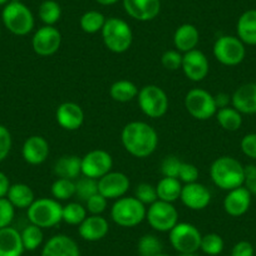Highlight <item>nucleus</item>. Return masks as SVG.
<instances>
[{
  "mask_svg": "<svg viewBox=\"0 0 256 256\" xmlns=\"http://www.w3.org/2000/svg\"><path fill=\"white\" fill-rule=\"evenodd\" d=\"M147 208L134 196H123L114 200L110 208V218L120 228H134L146 220Z\"/></svg>",
  "mask_w": 256,
  "mask_h": 256,
  "instance_id": "obj_4",
  "label": "nucleus"
},
{
  "mask_svg": "<svg viewBox=\"0 0 256 256\" xmlns=\"http://www.w3.org/2000/svg\"><path fill=\"white\" fill-rule=\"evenodd\" d=\"M254 246L248 241H238L231 250V256H254Z\"/></svg>",
  "mask_w": 256,
  "mask_h": 256,
  "instance_id": "obj_49",
  "label": "nucleus"
},
{
  "mask_svg": "<svg viewBox=\"0 0 256 256\" xmlns=\"http://www.w3.org/2000/svg\"><path fill=\"white\" fill-rule=\"evenodd\" d=\"M251 194L244 186L228 191L224 198V210L232 218H240L245 215L251 206Z\"/></svg>",
  "mask_w": 256,
  "mask_h": 256,
  "instance_id": "obj_20",
  "label": "nucleus"
},
{
  "mask_svg": "<svg viewBox=\"0 0 256 256\" xmlns=\"http://www.w3.org/2000/svg\"><path fill=\"white\" fill-rule=\"evenodd\" d=\"M138 87L132 80H116L110 88V96L113 100L118 103H127L134 100L138 96Z\"/></svg>",
  "mask_w": 256,
  "mask_h": 256,
  "instance_id": "obj_30",
  "label": "nucleus"
},
{
  "mask_svg": "<svg viewBox=\"0 0 256 256\" xmlns=\"http://www.w3.org/2000/svg\"><path fill=\"white\" fill-rule=\"evenodd\" d=\"M53 172L58 178H67L76 181L82 176L80 157L76 154H64L59 157L53 166Z\"/></svg>",
  "mask_w": 256,
  "mask_h": 256,
  "instance_id": "obj_26",
  "label": "nucleus"
},
{
  "mask_svg": "<svg viewBox=\"0 0 256 256\" xmlns=\"http://www.w3.org/2000/svg\"><path fill=\"white\" fill-rule=\"evenodd\" d=\"M49 154H50V147L48 141L39 134L28 137L22 147V156L24 161L32 166H39L44 164Z\"/></svg>",
  "mask_w": 256,
  "mask_h": 256,
  "instance_id": "obj_19",
  "label": "nucleus"
},
{
  "mask_svg": "<svg viewBox=\"0 0 256 256\" xmlns=\"http://www.w3.org/2000/svg\"><path fill=\"white\" fill-rule=\"evenodd\" d=\"M218 123L225 131L235 132L242 126V114L234 107H225L218 110L215 114Z\"/></svg>",
  "mask_w": 256,
  "mask_h": 256,
  "instance_id": "obj_31",
  "label": "nucleus"
},
{
  "mask_svg": "<svg viewBox=\"0 0 256 256\" xmlns=\"http://www.w3.org/2000/svg\"><path fill=\"white\" fill-rule=\"evenodd\" d=\"M56 120L66 131H77L84 123V110L76 102H63L56 108Z\"/></svg>",
  "mask_w": 256,
  "mask_h": 256,
  "instance_id": "obj_17",
  "label": "nucleus"
},
{
  "mask_svg": "<svg viewBox=\"0 0 256 256\" xmlns=\"http://www.w3.org/2000/svg\"><path fill=\"white\" fill-rule=\"evenodd\" d=\"M20 235H22V241H23L24 250H28V251L36 250V248H38L44 241L43 228H40L39 226L33 225V224L26 226L24 230L20 232Z\"/></svg>",
  "mask_w": 256,
  "mask_h": 256,
  "instance_id": "obj_36",
  "label": "nucleus"
},
{
  "mask_svg": "<svg viewBox=\"0 0 256 256\" xmlns=\"http://www.w3.org/2000/svg\"><path fill=\"white\" fill-rule=\"evenodd\" d=\"M182 161L177 156L170 154L164 158L161 162V174L164 177H172V178H178V172L181 168Z\"/></svg>",
  "mask_w": 256,
  "mask_h": 256,
  "instance_id": "obj_41",
  "label": "nucleus"
},
{
  "mask_svg": "<svg viewBox=\"0 0 256 256\" xmlns=\"http://www.w3.org/2000/svg\"><path fill=\"white\" fill-rule=\"evenodd\" d=\"M4 26L18 36H28L36 26V19L30 9L22 2H9L2 12Z\"/></svg>",
  "mask_w": 256,
  "mask_h": 256,
  "instance_id": "obj_5",
  "label": "nucleus"
},
{
  "mask_svg": "<svg viewBox=\"0 0 256 256\" xmlns=\"http://www.w3.org/2000/svg\"><path fill=\"white\" fill-rule=\"evenodd\" d=\"M13 146L12 134L6 126L0 124V162L4 161L9 156Z\"/></svg>",
  "mask_w": 256,
  "mask_h": 256,
  "instance_id": "obj_46",
  "label": "nucleus"
},
{
  "mask_svg": "<svg viewBox=\"0 0 256 256\" xmlns=\"http://www.w3.org/2000/svg\"><path fill=\"white\" fill-rule=\"evenodd\" d=\"M168 236L172 248L178 254H196L200 250L202 235L192 224L177 222Z\"/></svg>",
  "mask_w": 256,
  "mask_h": 256,
  "instance_id": "obj_10",
  "label": "nucleus"
},
{
  "mask_svg": "<svg viewBox=\"0 0 256 256\" xmlns=\"http://www.w3.org/2000/svg\"><path fill=\"white\" fill-rule=\"evenodd\" d=\"M156 256H171V255H168V254H164V252H161V254H158V255H156Z\"/></svg>",
  "mask_w": 256,
  "mask_h": 256,
  "instance_id": "obj_55",
  "label": "nucleus"
},
{
  "mask_svg": "<svg viewBox=\"0 0 256 256\" xmlns=\"http://www.w3.org/2000/svg\"><path fill=\"white\" fill-rule=\"evenodd\" d=\"M124 12L132 19L138 22H151L161 12L160 0H123Z\"/></svg>",
  "mask_w": 256,
  "mask_h": 256,
  "instance_id": "obj_18",
  "label": "nucleus"
},
{
  "mask_svg": "<svg viewBox=\"0 0 256 256\" xmlns=\"http://www.w3.org/2000/svg\"><path fill=\"white\" fill-rule=\"evenodd\" d=\"M108 205V200L100 192L86 201V208L90 215H102Z\"/></svg>",
  "mask_w": 256,
  "mask_h": 256,
  "instance_id": "obj_44",
  "label": "nucleus"
},
{
  "mask_svg": "<svg viewBox=\"0 0 256 256\" xmlns=\"http://www.w3.org/2000/svg\"><path fill=\"white\" fill-rule=\"evenodd\" d=\"M10 187V181L4 172L0 171V198H6L8 190Z\"/></svg>",
  "mask_w": 256,
  "mask_h": 256,
  "instance_id": "obj_51",
  "label": "nucleus"
},
{
  "mask_svg": "<svg viewBox=\"0 0 256 256\" xmlns=\"http://www.w3.org/2000/svg\"><path fill=\"white\" fill-rule=\"evenodd\" d=\"M83 176L100 180L113 168V158L106 150L96 148L80 157Z\"/></svg>",
  "mask_w": 256,
  "mask_h": 256,
  "instance_id": "obj_12",
  "label": "nucleus"
},
{
  "mask_svg": "<svg viewBox=\"0 0 256 256\" xmlns=\"http://www.w3.org/2000/svg\"><path fill=\"white\" fill-rule=\"evenodd\" d=\"M6 198L16 208H28L36 200L34 191L26 184H10Z\"/></svg>",
  "mask_w": 256,
  "mask_h": 256,
  "instance_id": "obj_28",
  "label": "nucleus"
},
{
  "mask_svg": "<svg viewBox=\"0 0 256 256\" xmlns=\"http://www.w3.org/2000/svg\"><path fill=\"white\" fill-rule=\"evenodd\" d=\"M137 102L142 113L154 120L164 117L170 106L167 93L164 92V88L156 84H147L142 87L138 90Z\"/></svg>",
  "mask_w": 256,
  "mask_h": 256,
  "instance_id": "obj_7",
  "label": "nucleus"
},
{
  "mask_svg": "<svg viewBox=\"0 0 256 256\" xmlns=\"http://www.w3.org/2000/svg\"><path fill=\"white\" fill-rule=\"evenodd\" d=\"M236 33L245 46H256V9L241 14L236 24Z\"/></svg>",
  "mask_w": 256,
  "mask_h": 256,
  "instance_id": "obj_27",
  "label": "nucleus"
},
{
  "mask_svg": "<svg viewBox=\"0 0 256 256\" xmlns=\"http://www.w3.org/2000/svg\"><path fill=\"white\" fill-rule=\"evenodd\" d=\"M96 3H98L100 6H114L116 3H118V0H94Z\"/></svg>",
  "mask_w": 256,
  "mask_h": 256,
  "instance_id": "obj_52",
  "label": "nucleus"
},
{
  "mask_svg": "<svg viewBox=\"0 0 256 256\" xmlns=\"http://www.w3.org/2000/svg\"><path fill=\"white\" fill-rule=\"evenodd\" d=\"M24 252L22 235L16 228H0V256H22Z\"/></svg>",
  "mask_w": 256,
  "mask_h": 256,
  "instance_id": "obj_25",
  "label": "nucleus"
},
{
  "mask_svg": "<svg viewBox=\"0 0 256 256\" xmlns=\"http://www.w3.org/2000/svg\"><path fill=\"white\" fill-rule=\"evenodd\" d=\"M240 148L248 158L256 160V134H248L240 142Z\"/></svg>",
  "mask_w": 256,
  "mask_h": 256,
  "instance_id": "obj_47",
  "label": "nucleus"
},
{
  "mask_svg": "<svg viewBox=\"0 0 256 256\" xmlns=\"http://www.w3.org/2000/svg\"><path fill=\"white\" fill-rule=\"evenodd\" d=\"M87 208L86 206H83L80 202H68L67 205L63 206V222L68 224V225L72 226H80V224L84 221V218H87Z\"/></svg>",
  "mask_w": 256,
  "mask_h": 256,
  "instance_id": "obj_34",
  "label": "nucleus"
},
{
  "mask_svg": "<svg viewBox=\"0 0 256 256\" xmlns=\"http://www.w3.org/2000/svg\"><path fill=\"white\" fill-rule=\"evenodd\" d=\"M62 46V34L53 26H43L36 30L32 38V48L39 56H50Z\"/></svg>",
  "mask_w": 256,
  "mask_h": 256,
  "instance_id": "obj_13",
  "label": "nucleus"
},
{
  "mask_svg": "<svg viewBox=\"0 0 256 256\" xmlns=\"http://www.w3.org/2000/svg\"><path fill=\"white\" fill-rule=\"evenodd\" d=\"M231 104L241 114L256 113V83H245L231 96Z\"/></svg>",
  "mask_w": 256,
  "mask_h": 256,
  "instance_id": "obj_23",
  "label": "nucleus"
},
{
  "mask_svg": "<svg viewBox=\"0 0 256 256\" xmlns=\"http://www.w3.org/2000/svg\"><path fill=\"white\" fill-rule=\"evenodd\" d=\"M102 40L106 48L116 54L126 53L134 42V32L131 26L120 18H108L102 32Z\"/></svg>",
  "mask_w": 256,
  "mask_h": 256,
  "instance_id": "obj_3",
  "label": "nucleus"
},
{
  "mask_svg": "<svg viewBox=\"0 0 256 256\" xmlns=\"http://www.w3.org/2000/svg\"><path fill=\"white\" fill-rule=\"evenodd\" d=\"M198 168L194 164H188V162H182L181 168L178 172V180L184 184H194L198 182Z\"/></svg>",
  "mask_w": 256,
  "mask_h": 256,
  "instance_id": "obj_45",
  "label": "nucleus"
},
{
  "mask_svg": "<svg viewBox=\"0 0 256 256\" xmlns=\"http://www.w3.org/2000/svg\"><path fill=\"white\" fill-rule=\"evenodd\" d=\"M177 256H198L196 254H178Z\"/></svg>",
  "mask_w": 256,
  "mask_h": 256,
  "instance_id": "obj_54",
  "label": "nucleus"
},
{
  "mask_svg": "<svg viewBox=\"0 0 256 256\" xmlns=\"http://www.w3.org/2000/svg\"><path fill=\"white\" fill-rule=\"evenodd\" d=\"M16 216V208L6 198H0V228H8Z\"/></svg>",
  "mask_w": 256,
  "mask_h": 256,
  "instance_id": "obj_43",
  "label": "nucleus"
},
{
  "mask_svg": "<svg viewBox=\"0 0 256 256\" xmlns=\"http://www.w3.org/2000/svg\"><path fill=\"white\" fill-rule=\"evenodd\" d=\"M52 198L60 201H67L76 196V181L67 178H56L50 187Z\"/></svg>",
  "mask_w": 256,
  "mask_h": 256,
  "instance_id": "obj_35",
  "label": "nucleus"
},
{
  "mask_svg": "<svg viewBox=\"0 0 256 256\" xmlns=\"http://www.w3.org/2000/svg\"><path fill=\"white\" fill-rule=\"evenodd\" d=\"M137 251L140 256H156L164 252V245L157 236L146 234L138 240Z\"/></svg>",
  "mask_w": 256,
  "mask_h": 256,
  "instance_id": "obj_37",
  "label": "nucleus"
},
{
  "mask_svg": "<svg viewBox=\"0 0 256 256\" xmlns=\"http://www.w3.org/2000/svg\"><path fill=\"white\" fill-rule=\"evenodd\" d=\"M184 108L192 118L208 120L218 112L214 94L204 88H192L184 96Z\"/></svg>",
  "mask_w": 256,
  "mask_h": 256,
  "instance_id": "obj_9",
  "label": "nucleus"
},
{
  "mask_svg": "<svg viewBox=\"0 0 256 256\" xmlns=\"http://www.w3.org/2000/svg\"><path fill=\"white\" fill-rule=\"evenodd\" d=\"M212 53L216 60L222 66L235 67L245 59L246 48L238 36H221L214 43Z\"/></svg>",
  "mask_w": 256,
  "mask_h": 256,
  "instance_id": "obj_8",
  "label": "nucleus"
},
{
  "mask_svg": "<svg viewBox=\"0 0 256 256\" xmlns=\"http://www.w3.org/2000/svg\"><path fill=\"white\" fill-rule=\"evenodd\" d=\"M244 187L248 188L251 195L256 196V166L248 164L245 166V177H244Z\"/></svg>",
  "mask_w": 256,
  "mask_h": 256,
  "instance_id": "obj_48",
  "label": "nucleus"
},
{
  "mask_svg": "<svg viewBox=\"0 0 256 256\" xmlns=\"http://www.w3.org/2000/svg\"><path fill=\"white\" fill-rule=\"evenodd\" d=\"M106 20H107V18L100 12L88 10L80 16V26L84 33L96 34L102 32Z\"/></svg>",
  "mask_w": 256,
  "mask_h": 256,
  "instance_id": "obj_32",
  "label": "nucleus"
},
{
  "mask_svg": "<svg viewBox=\"0 0 256 256\" xmlns=\"http://www.w3.org/2000/svg\"><path fill=\"white\" fill-rule=\"evenodd\" d=\"M39 19L44 26H53L60 20L62 8L56 0H44L38 9Z\"/></svg>",
  "mask_w": 256,
  "mask_h": 256,
  "instance_id": "obj_33",
  "label": "nucleus"
},
{
  "mask_svg": "<svg viewBox=\"0 0 256 256\" xmlns=\"http://www.w3.org/2000/svg\"><path fill=\"white\" fill-rule=\"evenodd\" d=\"M146 220L154 230L170 232L178 222V211L174 204L157 200L147 208Z\"/></svg>",
  "mask_w": 256,
  "mask_h": 256,
  "instance_id": "obj_11",
  "label": "nucleus"
},
{
  "mask_svg": "<svg viewBox=\"0 0 256 256\" xmlns=\"http://www.w3.org/2000/svg\"><path fill=\"white\" fill-rule=\"evenodd\" d=\"M10 0H0V6H6Z\"/></svg>",
  "mask_w": 256,
  "mask_h": 256,
  "instance_id": "obj_53",
  "label": "nucleus"
},
{
  "mask_svg": "<svg viewBox=\"0 0 256 256\" xmlns=\"http://www.w3.org/2000/svg\"><path fill=\"white\" fill-rule=\"evenodd\" d=\"M110 224L102 215H90L78 226V234L86 241H100L107 236Z\"/></svg>",
  "mask_w": 256,
  "mask_h": 256,
  "instance_id": "obj_22",
  "label": "nucleus"
},
{
  "mask_svg": "<svg viewBox=\"0 0 256 256\" xmlns=\"http://www.w3.org/2000/svg\"><path fill=\"white\" fill-rule=\"evenodd\" d=\"M210 177L216 187L224 191H230L244 186L245 167L234 157L221 156L211 164Z\"/></svg>",
  "mask_w": 256,
  "mask_h": 256,
  "instance_id": "obj_2",
  "label": "nucleus"
},
{
  "mask_svg": "<svg viewBox=\"0 0 256 256\" xmlns=\"http://www.w3.org/2000/svg\"><path fill=\"white\" fill-rule=\"evenodd\" d=\"M40 256H80V250L70 236L59 234L44 244Z\"/></svg>",
  "mask_w": 256,
  "mask_h": 256,
  "instance_id": "obj_21",
  "label": "nucleus"
},
{
  "mask_svg": "<svg viewBox=\"0 0 256 256\" xmlns=\"http://www.w3.org/2000/svg\"><path fill=\"white\" fill-rule=\"evenodd\" d=\"M182 56L184 54L180 53L176 49H170L166 50L161 56V63L164 66V68H166L167 70H181L182 66Z\"/></svg>",
  "mask_w": 256,
  "mask_h": 256,
  "instance_id": "obj_42",
  "label": "nucleus"
},
{
  "mask_svg": "<svg viewBox=\"0 0 256 256\" xmlns=\"http://www.w3.org/2000/svg\"><path fill=\"white\" fill-rule=\"evenodd\" d=\"M181 70L191 82H202L210 72L208 58L200 49H194L182 56Z\"/></svg>",
  "mask_w": 256,
  "mask_h": 256,
  "instance_id": "obj_14",
  "label": "nucleus"
},
{
  "mask_svg": "<svg viewBox=\"0 0 256 256\" xmlns=\"http://www.w3.org/2000/svg\"><path fill=\"white\" fill-rule=\"evenodd\" d=\"M96 194H98V180L83 174L76 180V198L86 202Z\"/></svg>",
  "mask_w": 256,
  "mask_h": 256,
  "instance_id": "obj_38",
  "label": "nucleus"
},
{
  "mask_svg": "<svg viewBox=\"0 0 256 256\" xmlns=\"http://www.w3.org/2000/svg\"><path fill=\"white\" fill-rule=\"evenodd\" d=\"M198 43H200V32L194 24L184 23L174 30V46L180 53L184 54L198 49Z\"/></svg>",
  "mask_w": 256,
  "mask_h": 256,
  "instance_id": "obj_24",
  "label": "nucleus"
},
{
  "mask_svg": "<svg viewBox=\"0 0 256 256\" xmlns=\"http://www.w3.org/2000/svg\"><path fill=\"white\" fill-rule=\"evenodd\" d=\"M26 215L33 225L40 228H50L63 221V205L56 198H36L26 208Z\"/></svg>",
  "mask_w": 256,
  "mask_h": 256,
  "instance_id": "obj_6",
  "label": "nucleus"
},
{
  "mask_svg": "<svg viewBox=\"0 0 256 256\" xmlns=\"http://www.w3.org/2000/svg\"><path fill=\"white\" fill-rule=\"evenodd\" d=\"M131 187L128 176L120 171H110L98 180V192L107 200H117L123 198Z\"/></svg>",
  "mask_w": 256,
  "mask_h": 256,
  "instance_id": "obj_15",
  "label": "nucleus"
},
{
  "mask_svg": "<svg viewBox=\"0 0 256 256\" xmlns=\"http://www.w3.org/2000/svg\"><path fill=\"white\" fill-rule=\"evenodd\" d=\"M122 146L131 156L136 158H146L156 151L158 146V134L144 120L128 122L120 132Z\"/></svg>",
  "mask_w": 256,
  "mask_h": 256,
  "instance_id": "obj_1",
  "label": "nucleus"
},
{
  "mask_svg": "<svg viewBox=\"0 0 256 256\" xmlns=\"http://www.w3.org/2000/svg\"><path fill=\"white\" fill-rule=\"evenodd\" d=\"M180 200L192 211L205 210L211 202V192L205 184L200 182L186 184L182 186Z\"/></svg>",
  "mask_w": 256,
  "mask_h": 256,
  "instance_id": "obj_16",
  "label": "nucleus"
},
{
  "mask_svg": "<svg viewBox=\"0 0 256 256\" xmlns=\"http://www.w3.org/2000/svg\"><path fill=\"white\" fill-rule=\"evenodd\" d=\"M182 182L178 178H172V177H162L156 184L157 198L161 201L174 204V201L180 200L182 191Z\"/></svg>",
  "mask_w": 256,
  "mask_h": 256,
  "instance_id": "obj_29",
  "label": "nucleus"
},
{
  "mask_svg": "<svg viewBox=\"0 0 256 256\" xmlns=\"http://www.w3.org/2000/svg\"><path fill=\"white\" fill-rule=\"evenodd\" d=\"M134 198L138 201H141L144 206L152 205L158 200L156 192V186L147 182H142V184H137L134 188Z\"/></svg>",
  "mask_w": 256,
  "mask_h": 256,
  "instance_id": "obj_40",
  "label": "nucleus"
},
{
  "mask_svg": "<svg viewBox=\"0 0 256 256\" xmlns=\"http://www.w3.org/2000/svg\"><path fill=\"white\" fill-rule=\"evenodd\" d=\"M224 246H225L224 238H221L218 234L211 232L202 236V238H201L200 250L202 251L204 254H206V255L218 256L222 252Z\"/></svg>",
  "mask_w": 256,
  "mask_h": 256,
  "instance_id": "obj_39",
  "label": "nucleus"
},
{
  "mask_svg": "<svg viewBox=\"0 0 256 256\" xmlns=\"http://www.w3.org/2000/svg\"><path fill=\"white\" fill-rule=\"evenodd\" d=\"M214 100H215V104L218 107V110H221V108H225L230 106L231 96H228V93L220 92L214 96Z\"/></svg>",
  "mask_w": 256,
  "mask_h": 256,
  "instance_id": "obj_50",
  "label": "nucleus"
}]
</instances>
